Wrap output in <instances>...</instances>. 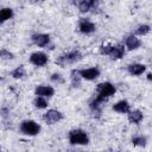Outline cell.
Here are the masks:
<instances>
[{
  "mask_svg": "<svg viewBox=\"0 0 152 152\" xmlns=\"http://www.w3.org/2000/svg\"><path fill=\"white\" fill-rule=\"evenodd\" d=\"M43 119L48 125H53V124H57L58 121H61L63 119V114L57 109H49L44 114Z\"/></svg>",
  "mask_w": 152,
  "mask_h": 152,
  "instance_id": "8992f818",
  "label": "cell"
},
{
  "mask_svg": "<svg viewBox=\"0 0 152 152\" xmlns=\"http://www.w3.org/2000/svg\"><path fill=\"white\" fill-rule=\"evenodd\" d=\"M31 39H32L33 44L39 46V48L48 46L49 43H50V36L46 34V33H36L31 37Z\"/></svg>",
  "mask_w": 152,
  "mask_h": 152,
  "instance_id": "ba28073f",
  "label": "cell"
},
{
  "mask_svg": "<svg viewBox=\"0 0 152 152\" xmlns=\"http://www.w3.org/2000/svg\"><path fill=\"white\" fill-rule=\"evenodd\" d=\"M146 142H147V139L144 135H137V137L132 138V144L135 146H142L144 147V146H146Z\"/></svg>",
  "mask_w": 152,
  "mask_h": 152,
  "instance_id": "d6986e66",
  "label": "cell"
},
{
  "mask_svg": "<svg viewBox=\"0 0 152 152\" xmlns=\"http://www.w3.org/2000/svg\"><path fill=\"white\" fill-rule=\"evenodd\" d=\"M113 110L121 113V114H126L131 110V106L126 100H121V101H118L116 103L113 104Z\"/></svg>",
  "mask_w": 152,
  "mask_h": 152,
  "instance_id": "4fadbf2b",
  "label": "cell"
},
{
  "mask_svg": "<svg viewBox=\"0 0 152 152\" xmlns=\"http://www.w3.org/2000/svg\"><path fill=\"white\" fill-rule=\"evenodd\" d=\"M12 17H13V10H12V8L5 7V8H1V10H0V24L7 21V20L11 19Z\"/></svg>",
  "mask_w": 152,
  "mask_h": 152,
  "instance_id": "e0dca14e",
  "label": "cell"
},
{
  "mask_svg": "<svg viewBox=\"0 0 152 152\" xmlns=\"http://www.w3.org/2000/svg\"><path fill=\"white\" fill-rule=\"evenodd\" d=\"M116 91L115 87L110 83V82H102L99 83L96 87V97L90 102V107L94 110H97L101 106L102 102H104V100H107L108 97H110L112 95H114Z\"/></svg>",
  "mask_w": 152,
  "mask_h": 152,
  "instance_id": "6da1fadb",
  "label": "cell"
},
{
  "mask_svg": "<svg viewBox=\"0 0 152 152\" xmlns=\"http://www.w3.org/2000/svg\"><path fill=\"white\" fill-rule=\"evenodd\" d=\"M128 72L133 76H139L141 75L145 70H146V65L144 64H140V63H133V64H129L128 68H127Z\"/></svg>",
  "mask_w": 152,
  "mask_h": 152,
  "instance_id": "5bb4252c",
  "label": "cell"
},
{
  "mask_svg": "<svg viewBox=\"0 0 152 152\" xmlns=\"http://www.w3.org/2000/svg\"><path fill=\"white\" fill-rule=\"evenodd\" d=\"M0 58H2V59H13L14 55L12 52H10L8 50H6V49H0Z\"/></svg>",
  "mask_w": 152,
  "mask_h": 152,
  "instance_id": "7402d4cb",
  "label": "cell"
},
{
  "mask_svg": "<svg viewBox=\"0 0 152 152\" xmlns=\"http://www.w3.org/2000/svg\"><path fill=\"white\" fill-rule=\"evenodd\" d=\"M69 142L71 145H87L89 142V137L82 129H72L69 133Z\"/></svg>",
  "mask_w": 152,
  "mask_h": 152,
  "instance_id": "3957f363",
  "label": "cell"
},
{
  "mask_svg": "<svg viewBox=\"0 0 152 152\" xmlns=\"http://www.w3.org/2000/svg\"><path fill=\"white\" fill-rule=\"evenodd\" d=\"M142 118H144L142 113L140 110H138V109L128 112V121L131 124H139V122H141Z\"/></svg>",
  "mask_w": 152,
  "mask_h": 152,
  "instance_id": "2e32d148",
  "label": "cell"
},
{
  "mask_svg": "<svg viewBox=\"0 0 152 152\" xmlns=\"http://www.w3.org/2000/svg\"><path fill=\"white\" fill-rule=\"evenodd\" d=\"M51 81H52L53 83L62 84V83L64 82V78H63L62 75H59V74H52V75H51Z\"/></svg>",
  "mask_w": 152,
  "mask_h": 152,
  "instance_id": "cb8c5ba5",
  "label": "cell"
},
{
  "mask_svg": "<svg viewBox=\"0 0 152 152\" xmlns=\"http://www.w3.org/2000/svg\"><path fill=\"white\" fill-rule=\"evenodd\" d=\"M150 30H151L150 25L144 24V25H139V26L137 27L135 33H137V34H139V36H145V34H147V33L150 32Z\"/></svg>",
  "mask_w": 152,
  "mask_h": 152,
  "instance_id": "44dd1931",
  "label": "cell"
},
{
  "mask_svg": "<svg viewBox=\"0 0 152 152\" xmlns=\"http://www.w3.org/2000/svg\"><path fill=\"white\" fill-rule=\"evenodd\" d=\"M81 59H82V53L78 50H74V51L66 52L64 55H61L56 59V64H58L61 66H65L66 64H74Z\"/></svg>",
  "mask_w": 152,
  "mask_h": 152,
  "instance_id": "7a4b0ae2",
  "label": "cell"
},
{
  "mask_svg": "<svg viewBox=\"0 0 152 152\" xmlns=\"http://www.w3.org/2000/svg\"><path fill=\"white\" fill-rule=\"evenodd\" d=\"M76 5L82 13H86V12H89L90 10H93L97 5V2L94 0H82V1L76 2Z\"/></svg>",
  "mask_w": 152,
  "mask_h": 152,
  "instance_id": "7c38bea8",
  "label": "cell"
},
{
  "mask_svg": "<svg viewBox=\"0 0 152 152\" xmlns=\"http://www.w3.org/2000/svg\"><path fill=\"white\" fill-rule=\"evenodd\" d=\"M151 78H152V74H151V72H148V74H147V80H150V81H151Z\"/></svg>",
  "mask_w": 152,
  "mask_h": 152,
  "instance_id": "484cf974",
  "label": "cell"
},
{
  "mask_svg": "<svg viewBox=\"0 0 152 152\" xmlns=\"http://www.w3.org/2000/svg\"><path fill=\"white\" fill-rule=\"evenodd\" d=\"M11 75H12L13 78H23V77L26 75L25 68H24L23 65H19V66H17V68L11 72Z\"/></svg>",
  "mask_w": 152,
  "mask_h": 152,
  "instance_id": "ac0fdd59",
  "label": "cell"
},
{
  "mask_svg": "<svg viewBox=\"0 0 152 152\" xmlns=\"http://www.w3.org/2000/svg\"><path fill=\"white\" fill-rule=\"evenodd\" d=\"M0 152H1V151H0Z\"/></svg>",
  "mask_w": 152,
  "mask_h": 152,
  "instance_id": "4316f807",
  "label": "cell"
},
{
  "mask_svg": "<svg viewBox=\"0 0 152 152\" xmlns=\"http://www.w3.org/2000/svg\"><path fill=\"white\" fill-rule=\"evenodd\" d=\"M48 61H49V58H48L46 53H44L42 51H36V52L31 53V56H30V62L36 66H44L48 63Z\"/></svg>",
  "mask_w": 152,
  "mask_h": 152,
  "instance_id": "52a82bcc",
  "label": "cell"
},
{
  "mask_svg": "<svg viewBox=\"0 0 152 152\" xmlns=\"http://www.w3.org/2000/svg\"><path fill=\"white\" fill-rule=\"evenodd\" d=\"M20 132L25 135H37L40 132V125L33 120H25L20 124Z\"/></svg>",
  "mask_w": 152,
  "mask_h": 152,
  "instance_id": "277c9868",
  "label": "cell"
},
{
  "mask_svg": "<svg viewBox=\"0 0 152 152\" xmlns=\"http://www.w3.org/2000/svg\"><path fill=\"white\" fill-rule=\"evenodd\" d=\"M71 80H72V86L74 87H78L80 86V80H81V77H80V75L77 74V71H72V74H71Z\"/></svg>",
  "mask_w": 152,
  "mask_h": 152,
  "instance_id": "603a6c76",
  "label": "cell"
},
{
  "mask_svg": "<svg viewBox=\"0 0 152 152\" xmlns=\"http://www.w3.org/2000/svg\"><path fill=\"white\" fill-rule=\"evenodd\" d=\"M112 48H113V45H102V46L100 48V52H101V55H106V56H108L109 52H110V50H112Z\"/></svg>",
  "mask_w": 152,
  "mask_h": 152,
  "instance_id": "d4e9b609",
  "label": "cell"
},
{
  "mask_svg": "<svg viewBox=\"0 0 152 152\" xmlns=\"http://www.w3.org/2000/svg\"><path fill=\"white\" fill-rule=\"evenodd\" d=\"M33 104L34 107L39 108V109H43V108H46L48 107V101L45 97H40V96H37L33 101Z\"/></svg>",
  "mask_w": 152,
  "mask_h": 152,
  "instance_id": "ffe728a7",
  "label": "cell"
},
{
  "mask_svg": "<svg viewBox=\"0 0 152 152\" xmlns=\"http://www.w3.org/2000/svg\"><path fill=\"white\" fill-rule=\"evenodd\" d=\"M77 74H78L80 77L83 78V80L93 81V80H95V78H97V77L100 76V70H99V68L93 66V68H88V69L77 70Z\"/></svg>",
  "mask_w": 152,
  "mask_h": 152,
  "instance_id": "5b68a950",
  "label": "cell"
},
{
  "mask_svg": "<svg viewBox=\"0 0 152 152\" xmlns=\"http://www.w3.org/2000/svg\"><path fill=\"white\" fill-rule=\"evenodd\" d=\"M34 94L40 97H51L55 94V89L51 86H38L34 89Z\"/></svg>",
  "mask_w": 152,
  "mask_h": 152,
  "instance_id": "30bf717a",
  "label": "cell"
},
{
  "mask_svg": "<svg viewBox=\"0 0 152 152\" xmlns=\"http://www.w3.org/2000/svg\"><path fill=\"white\" fill-rule=\"evenodd\" d=\"M124 55H125V49H124L122 45H115V46L113 45V48H112V50H110L108 56L112 59H120V58L124 57Z\"/></svg>",
  "mask_w": 152,
  "mask_h": 152,
  "instance_id": "9a60e30c",
  "label": "cell"
},
{
  "mask_svg": "<svg viewBox=\"0 0 152 152\" xmlns=\"http://www.w3.org/2000/svg\"><path fill=\"white\" fill-rule=\"evenodd\" d=\"M125 45H126V48L128 49V50H137V49H139L140 46H141V40L139 39V38H137L135 36H133V34H131V36H128L127 38H126V40H125Z\"/></svg>",
  "mask_w": 152,
  "mask_h": 152,
  "instance_id": "8fae6325",
  "label": "cell"
},
{
  "mask_svg": "<svg viewBox=\"0 0 152 152\" xmlns=\"http://www.w3.org/2000/svg\"><path fill=\"white\" fill-rule=\"evenodd\" d=\"M78 30L82 32V33H93L95 30H96V26L93 21L88 20V19H81L80 23H78Z\"/></svg>",
  "mask_w": 152,
  "mask_h": 152,
  "instance_id": "9c48e42d",
  "label": "cell"
}]
</instances>
